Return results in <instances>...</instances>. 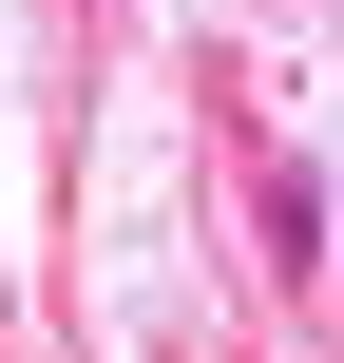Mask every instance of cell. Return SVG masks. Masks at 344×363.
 <instances>
[{
  "label": "cell",
  "mask_w": 344,
  "mask_h": 363,
  "mask_svg": "<svg viewBox=\"0 0 344 363\" xmlns=\"http://www.w3.org/2000/svg\"><path fill=\"white\" fill-rule=\"evenodd\" d=\"M249 211H268V287H326V172H306V153H268V172H249Z\"/></svg>",
  "instance_id": "cell-1"
}]
</instances>
